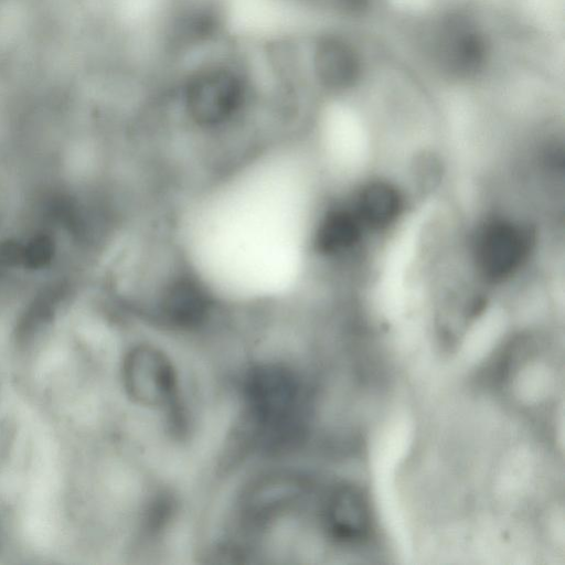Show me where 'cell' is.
<instances>
[{"instance_id":"1","label":"cell","mask_w":565,"mask_h":565,"mask_svg":"<svg viewBox=\"0 0 565 565\" xmlns=\"http://www.w3.org/2000/svg\"><path fill=\"white\" fill-rule=\"evenodd\" d=\"M243 394L252 431L262 448L286 450L303 439L310 404L294 371L273 363L256 365L245 377Z\"/></svg>"},{"instance_id":"2","label":"cell","mask_w":565,"mask_h":565,"mask_svg":"<svg viewBox=\"0 0 565 565\" xmlns=\"http://www.w3.org/2000/svg\"><path fill=\"white\" fill-rule=\"evenodd\" d=\"M246 95L245 82L237 72L227 66H207L188 81L185 110L196 125L216 127L238 114Z\"/></svg>"},{"instance_id":"3","label":"cell","mask_w":565,"mask_h":565,"mask_svg":"<svg viewBox=\"0 0 565 565\" xmlns=\"http://www.w3.org/2000/svg\"><path fill=\"white\" fill-rule=\"evenodd\" d=\"M531 248L530 232L503 218L482 224L473 241L477 268L491 281H502L512 276L526 260Z\"/></svg>"},{"instance_id":"4","label":"cell","mask_w":565,"mask_h":565,"mask_svg":"<svg viewBox=\"0 0 565 565\" xmlns=\"http://www.w3.org/2000/svg\"><path fill=\"white\" fill-rule=\"evenodd\" d=\"M122 382L136 403L154 408L172 407L177 401V376L170 360L150 345H137L125 356Z\"/></svg>"},{"instance_id":"5","label":"cell","mask_w":565,"mask_h":565,"mask_svg":"<svg viewBox=\"0 0 565 565\" xmlns=\"http://www.w3.org/2000/svg\"><path fill=\"white\" fill-rule=\"evenodd\" d=\"M434 53L447 74L470 77L482 71L488 57V42L479 26L467 15H447L436 32Z\"/></svg>"},{"instance_id":"6","label":"cell","mask_w":565,"mask_h":565,"mask_svg":"<svg viewBox=\"0 0 565 565\" xmlns=\"http://www.w3.org/2000/svg\"><path fill=\"white\" fill-rule=\"evenodd\" d=\"M321 523L327 535L339 544L366 543L374 531L366 493L353 483L333 486L322 501Z\"/></svg>"},{"instance_id":"7","label":"cell","mask_w":565,"mask_h":565,"mask_svg":"<svg viewBox=\"0 0 565 565\" xmlns=\"http://www.w3.org/2000/svg\"><path fill=\"white\" fill-rule=\"evenodd\" d=\"M211 308L212 298L206 287L188 274L179 275L168 282L159 299L162 319L181 328L200 324Z\"/></svg>"},{"instance_id":"8","label":"cell","mask_w":565,"mask_h":565,"mask_svg":"<svg viewBox=\"0 0 565 565\" xmlns=\"http://www.w3.org/2000/svg\"><path fill=\"white\" fill-rule=\"evenodd\" d=\"M312 65L319 83L331 90L350 88L361 76L359 53L351 43L335 35L322 36L317 42Z\"/></svg>"},{"instance_id":"9","label":"cell","mask_w":565,"mask_h":565,"mask_svg":"<svg viewBox=\"0 0 565 565\" xmlns=\"http://www.w3.org/2000/svg\"><path fill=\"white\" fill-rule=\"evenodd\" d=\"M353 213L361 224L381 228L392 224L401 214L399 191L386 181H371L359 192Z\"/></svg>"},{"instance_id":"10","label":"cell","mask_w":565,"mask_h":565,"mask_svg":"<svg viewBox=\"0 0 565 565\" xmlns=\"http://www.w3.org/2000/svg\"><path fill=\"white\" fill-rule=\"evenodd\" d=\"M361 223L344 209L329 210L320 220L315 235V248L323 255H335L350 249L359 239Z\"/></svg>"},{"instance_id":"11","label":"cell","mask_w":565,"mask_h":565,"mask_svg":"<svg viewBox=\"0 0 565 565\" xmlns=\"http://www.w3.org/2000/svg\"><path fill=\"white\" fill-rule=\"evenodd\" d=\"M0 534H1V531H0Z\"/></svg>"}]
</instances>
